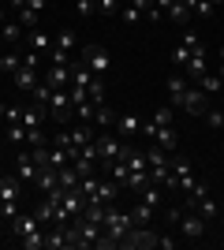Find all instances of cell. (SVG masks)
<instances>
[{
  "instance_id": "obj_7",
  "label": "cell",
  "mask_w": 224,
  "mask_h": 250,
  "mask_svg": "<svg viewBox=\"0 0 224 250\" xmlns=\"http://www.w3.org/2000/svg\"><path fill=\"white\" fill-rule=\"evenodd\" d=\"M0 202L8 206V220L15 213H22L19 209V176H0Z\"/></svg>"
},
{
  "instance_id": "obj_4",
  "label": "cell",
  "mask_w": 224,
  "mask_h": 250,
  "mask_svg": "<svg viewBox=\"0 0 224 250\" xmlns=\"http://www.w3.org/2000/svg\"><path fill=\"white\" fill-rule=\"evenodd\" d=\"M172 183H176V190H183V194H187V190L198 183L191 161H187V157H180V153H172Z\"/></svg>"
},
{
  "instance_id": "obj_16",
  "label": "cell",
  "mask_w": 224,
  "mask_h": 250,
  "mask_svg": "<svg viewBox=\"0 0 224 250\" xmlns=\"http://www.w3.org/2000/svg\"><path fill=\"white\" fill-rule=\"evenodd\" d=\"M26 45H30V52L45 56V52H53V34H45V30H26Z\"/></svg>"
},
{
  "instance_id": "obj_11",
  "label": "cell",
  "mask_w": 224,
  "mask_h": 250,
  "mask_svg": "<svg viewBox=\"0 0 224 250\" xmlns=\"http://www.w3.org/2000/svg\"><path fill=\"white\" fill-rule=\"evenodd\" d=\"M11 228H15V235H19V239H30V235H38V231H41V224H38V217H34V213H15V217H11Z\"/></svg>"
},
{
  "instance_id": "obj_17",
  "label": "cell",
  "mask_w": 224,
  "mask_h": 250,
  "mask_svg": "<svg viewBox=\"0 0 224 250\" xmlns=\"http://www.w3.org/2000/svg\"><path fill=\"white\" fill-rule=\"evenodd\" d=\"M164 19H172L180 30H187V22H191V8H187V0H172V8L164 11Z\"/></svg>"
},
{
  "instance_id": "obj_20",
  "label": "cell",
  "mask_w": 224,
  "mask_h": 250,
  "mask_svg": "<svg viewBox=\"0 0 224 250\" xmlns=\"http://www.w3.org/2000/svg\"><path fill=\"white\" fill-rule=\"evenodd\" d=\"M149 142H153V146H161V149H176V142H180V138H176V131H172V124H168V127H157V135L149 138Z\"/></svg>"
},
{
  "instance_id": "obj_28",
  "label": "cell",
  "mask_w": 224,
  "mask_h": 250,
  "mask_svg": "<svg viewBox=\"0 0 224 250\" xmlns=\"http://www.w3.org/2000/svg\"><path fill=\"white\" fill-rule=\"evenodd\" d=\"M56 179H60V187H79V172H75L71 165H64V168H56Z\"/></svg>"
},
{
  "instance_id": "obj_3",
  "label": "cell",
  "mask_w": 224,
  "mask_h": 250,
  "mask_svg": "<svg viewBox=\"0 0 224 250\" xmlns=\"http://www.w3.org/2000/svg\"><path fill=\"white\" fill-rule=\"evenodd\" d=\"M49 120H56V124H67V120H75L71 90H53V97H49Z\"/></svg>"
},
{
  "instance_id": "obj_38",
  "label": "cell",
  "mask_w": 224,
  "mask_h": 250,
  "mask_svg": "<svg viewBox=\"0 0 224 250\" xmlns=\"http://www.w3.org/2000/svg\"><path fill=\"white\" fill-rule=\"evenodd\" d=\"M120 4H123V0H97V11H101V15H116Z\"/></svg>"
},
{
  "instance_id": "obj_43",
  "label": "cell",
  "mask_w": 224,
  "mask_h": 250,
  "mask_svg": "<svg viewBox=\"0 0 224 250\" xmlns=\"http://www.w3.org/2000/svg\"><path fill=\"white\" fill-rule=\"evenodd\" d=\"M26 8H34V11H45V0H22Z\"/></svg>"
},
{
  "instance_id": "obj_30",
  "label": "cell",
  "mask_w": 224,
  "mask_h": 250,
  "mask_svg": "<svg viewBox=\"0 0 224 250\" xmlns=\"http://www.w3.org/2000/svg\"><path fill=\"white\" fill-rule=\"evenodd\" d=\"M187 8H191V15H198V19H209V15L217 11L209 0H187Z\"/></svg>"
},
{
  "instance_id": "obj_45",
  "label": "cell",
  "mask_w": 224,
  "mask_h": 250,
  "mask_svg": "<svg viewBox=\"0 0 224 250\" xmlns=\"http://www.w3.org/2000/svg\"><path fill=\"white\" fill-rule=\"evenodd\" d=\"M217 75H221V79H224V49H221V71H217Z\"/></svg>"
},
{
  "instance_id": "obj_23",
  "label": "cell",
  "mask_w": 224,
  "mask_h": 250,
  "mask_svg": "<svg viewBox=\"0 0 224 250\" xmlns=\"http://www.w3.org/2000/svg\"><path fill=\"white\" fill-rule=\"evenodd\" d=\"M22 34H26V30H22V26H19V19H15V22H8V19L0 22V38H4V42H8V45H15V42H19V38H22Z\"/></svg>"
},
{
  "instance_id": "obj_8",
  "label": "cell",
  "mask_w": 224,
  "mask_h": 250,
  "mask_svg": "<svg viewBox=\"0 0 224 250\" xmlns=\"http://www.w3.org/2000/svg\"><path fill=\"white\" fill-rule=\"evenodd\" d=\"M71 52H75V34L71 30H56L49 60H53V63H71Z\"/></svg>"
},
{
  "instance_id": "obj_19",
  "label": "cell",
  "mask_w": 224,
  "mask_h": 250,
  "mask_svg": "<svg viewBox=\"0 0 224 250\" xmlns=\"http://www.w3.org/2000/svg\"><path fill=\"white\" fill-rule=\"evenodd\" d=\"M34 187L41 190V194H53V190L60 187V179H56V168H41V172H38V179H34Z\"/></svg>"
},
{
  "instance_id": "obj_12",
  "label": "cell",
  "mask_w": 224,
  "mask_h": 250,
  "mask_svg": "<svg viewBox=\"0 0 224 250\" xmlns=\"http://www.w3.org/2000/svg\"><path fill=\"white\" fill-rule=\"evenodd\" d=\"M112 131H116L123 142H131V138L142 131V120L139 116H131V112H123V116H116V124H112Z\"/></svg>"
},
{
  "instance_id": "obj_40",
  "label": "cell",
  "mask_w": 224,
  "mask_h": 250,
  "mask_svg": "<svg viewBox=\"0 0 224 250\" xmlns=\"http://www.w3.org/2000/svg\"><path fill=\"white\" fill-rule=\"evenodd\" d=\"M149 120H153L157 127H168V124H172V108H157V112L149 116Z\"/></svg>"
},
{
  "instance_id": "obj_34",
  "label": "cell",
  "mask_w": 224,
  "mask_h": 250,
  "mask_svg": "<svg viewBox=\"0 0 224 250\" xmlns=\"http://www.w3.org/2000/svg\"><path fill=\"white\" fill-rule=\"evenodd\" d=\"M8 142H15V146H26V127H22V124H8Z\"/></svg>"
},
{
  "instance_id": "obj_27",
  "label": "cell",
  "mask_w": 224,
  "mask_h": 250,
  "mask_svg": "<svg viewBox=\"0 0 224 250\" xmlns=\"http://www.w3.org/2000/svg\"><path fill=\"white\" fill-rule=\"evenodd\" d=\"M120 19L127 22V26H135V22H142L146 15H142V11H139V8H135V4L127 0V4H120Z\"/></svg>"
},
{
  "instance_id": "obj_9",
  "label": "cell",
  "mask_w": 224,
  "mask_h": 250,
  "mask_svg": "<svg viewBox=\"0 0 224 250\" xmlns=\"http://www.w3.org/2000/svg\"><path fill=\"white\" fill-rule=\"evenodd\" d=\"M101 228H105L108 235L116 239V247H120V239H123V235L131 231V213H120V209H108V213H105V224H101Z\"/></svg>"
},
{
  "instance_id": "obj_41",
  "label": "cell",
  "mask_w": 224,
  "mask_h": 250,
  "mask_svg": "<svg viewBox=\"0 0 224 250\" xmlns=\"http://www.w3.org/2000/svg\"><path fill=\"white\" fill-rule=\"evenodd\" d=\"M131 4H135V8H139V11H142V15H146V11H149V8H153V0H131Z\"/></svg>"
},
{
  "instance_id": "obj_36",
  "label": "cell",
  "mask_w": 224,
  "mask_h": 250,
  "mask_svg": "<svg viewBox=\"0 0 224 250\" xmlns=\"http://www.w3.org/2000/svg\"><path fill=\"white\" fill-rule=\"evenodd\" d=\"M202 120H205L209 127H213V131H221V127H224V108H209V112H205Z\"/></svg>"
},
{
  "instance_id": "obj_21",
  "label": "cell",
  "mask_w": 224,
  "mask_h": 250,
  "mask_svg": "<svg viewBox=\"0 0 224 250\" xmlns=\"http://www.w3.org/2000/svg\"><path fill=\"white\" fill-rule=\"evenodd\" d=\"M139 194H142V202H146V206H153V209H157L161 202H164V194H168V190H164V187H157V183H146V187H142Z\"/></svg>"
},
{
  "instance_id": "obj_10",
  "label": "cell",
  "mask_w": 224,
  "mask_h": 250,
  "mask_svg": "<svg viewBox=\"0 0 224 250\" xmlns=\"http://www.w3.org/2000/svg\"><path fill=\"white\" fill-rule=\"evenodd\" d=\"M180 108H187L191 116H198V120H202V116L209 112V94H205V90H194V86H191V90H187V97H183V104H180Z\"/></svg>"
},
{
  "instance_id": "obj_18",
  "label": "cell",
  "mask_w": 224,
  "mask_h": 250,
  "mask_svg": "<svg viewBox=\"0 0 224 250\" xmlns=\"http://www.w3.org/2000/svg\"><path fill=\"white\" fill-rule=\"evenodd\" d=\"M187 90H191V83H187L183 75H172V79H168V97H172V104H176V108H180V104H183V97H187Z\"/></svg>"
},
{
  "instance_id": "obj_33",
  "label": "cell",
  "mask_w": 224,
  "mask_h": 250,
  "mask_svg": "<svg viewBox=\"0 0 224 250\" xmlns=\"http://www.w3.org/2000/svg\"><path fill=\"white\" fill-rule=\"evenodd\" d=\"M49 97H53V86L49 83H38L30 90V101H38V104H49Z\"/></svg>"
},
{
  "instance_id": "obj_31",
  "label": "cell",
  "mask_w": 224,
  "mask_h": 250,
  "mask_svg": "<svg viewBox=\"0 0 224 250\" xmlns=\"http://www.w3.org/2000/svg\"><path fill=\"white\" fill-rule=\"evenodd\" d=\"M198 90H205V94H217V90H224V79L221 75H202V83H198Z\"/></svg>"
},
{
  "instance_id": "obj_46",
  "label": "cell",
  "mask_w": 224,
  "mask_h": 250,
  "mask_svg": "<svg viewBox=\"0 0 224 250\" xmlns=\"http://www.w3.org/2000/svg\"><path fill=\"white\" fill-rule=\"evenodd\" d=\"M209 4H213V8H221V4H224V0H209Z\"/></svg>"
},
{
  "instance_id": "obj_35",
  "label": "cell",
  "mask_w": 224,
  "mask_h": 250,
  "mask_svg": "<svg viewBox=\"0 0 224 250\" xmlns=\"http://www.w3.org/2000/svg\"><path fill=\"white\" fill-rule=\"evenodd\" d=\"M45 142H49V138H45V131L41 127H26V146H45Z\"/></svg>"
},
{
  "instance_id": "obj_5",
  "label": "cell",
  "mask_w": 224,
  "mask_h": 250,
  "mask_svg": "<svg viewBox=\"0 0 224 250\" xmlns=\"http://www.w3.org/2000/svg\"><path fill=\"white\" fill-rule=\"evenodd\" d=\"M79 60H82V63H86V67H90L94 75H101V79H105V75H108V67H112V56H108V52L101 49V45H82V56H79Z\"/></svg>"
},
{
  "instance_id": "obj_25",
  "label": "cell",
  "mask_w": 224,
  "mask_h": 250,
  "mask_svg": "<svg viewBox=\"0 0 224 250\" xmlns=\"http://www.w3.org/2000/svg\"><path fill=\"white\" fill-rule=\"evenodd\" d=\"M90 124H94V127H112V124H116V112H112V108H108V104L101 101V104H97V112H94V120H90Z\"/></svg>"
},
{
  "instance_id": "obj_44",
  "label": "cell",
  "mask_w": 224,
  "mask_h": 250,
  "mask_svg": "<svg viewBox=\"0 0 224 250\" xmlns=\"http://www.w3.org/2000/svg\"><path fill=\"white\" fill-rule=\"evenodd\" d=\"M0 220H8V206L4 202H0Z\"/></svg>"
},
{
  "instance_id": "obj_47",
  "label": "cell",
  "mask_w": 224,
  "mask_h": 250,
  "mask_svg": "<svg viewBox=\"0 0 224 250\" xmlns=\"http://www.w3.org/2000/svg\"><path fill=\"white\" fill-rule=\"evenodd\" d=\"M11 4H15V8H22V0H11Z\"/></svg>"
},
{
  "instance_id": "obj_2",
  "label": "cell",
  "mask_w": 224,
  "mask_h": 250,
  "mask_svg": "<svg viewBox=\"0 0 224 250\" xmlns=\"http://www.w3.org/2000/svg\"><path fill=\"white\" fill-rule=\"evenodd\" d=\"M157 231H149L146 224H131V231L127 235H123V239H120V247L123 250H149V247H157Z\"/></svg>"
},
{
  "instance_id": "obj_26",
  "label": "cell",
  "mask_w": 224,
  "mask_h": 250,
  "mask_svg": "<svg viewBox=\"0 0 224 250\" xmlns=\"http://www.w3.org/2000/svg\"><path fill=\"white\" fill-rule=\"evenodd\" d=\"M191 209H194V213H202L205 220H213V217H217V202H213V194H202V198L194 202Z\"/></svg>"
},
{
  "instance_id": "obj_29",
  "label": "cell",
  "mask_w": 224,
  "mask_h": 250,
  "mask_svg": "<svg viewBox=\"0 0 224 250\" xmlns=\"http://www.w3.org/2000/svg\"><path fill=\"white\" fill-rule=\"evenodd\" d=\"M19 63H22L19 52H4V56H0V71H4V75H15V71H19Z\"/></svg>"
},
{
  "instance_id": "obj_49",
  "label": "cell",
  "mask_w": 224,
  "mask_h": 250,
  "mask_svg": "<svg viewBox=\"0 0 224 250\" xmlns=\"http://www.w3.org/2000/svg\"><path fill=\"white\" fill-rule=\"evenodd\" d=\"M0 75H4V71H0Z\"/></svg>"
},
{
  "instance_id": "obj_15",
  "label": "cell",
  "mask_w": 224,
  "mask_h": 250,
  "mask_svg": "<svg viewBox=\"0 0 224 250\" xmlns=\"http://www.w3.org/2000/svg\"><path fill=\"white\" fill-rule=\"evenodd\" d=\"M11 83H15V90H26V94H30V90L41 83V79H38V67H26V63H19V71L11 75Z\"/></svg>"
},
{
  "instance_id": "obj_48",
  "label": "cell",
  "mask_w": 224,
  "mask_h": 250,
  "mask_svg": "<svg viewBox=\"0 0 224 250\" xmlns=\"http://www.w3.org/2000/svg\"><path fill=\"white\" fill-rule=\"evenodd\" d=\"M4 108H8V104H0V116H4Z\"/></svg>"
},
{
  "instance_id": "obj_1",
  "label": "cell",
  "mask_w": 224,
  "mask_h": 250,
  "mask_svg": "<svg viewBox=\"0 0 224 250\" xmlns=\"http://www.w3.org/2000/svg\"><path fill=\"white\" fill-rule=\"evenodd\" d=\"M71 228H75V250H86V247H94L97 243V235H101V224H97V220H86L82 213H79V217H71Z\"/></svg>"
},
{
  "instance_id": "obj_22",
  "label": "cell",
  "mask_w": 224,
  "mask_h": 250,
  "mask_svg": "<svg viewBox=\"0 0 224 250\" xmlns=\"http://www.w3.org/2000/svg\"><path fill=\"white\" fill-rule=\"evenodd\" d=\"M15 172H19V179H38V165H34V157H30V153H19Z\"/></svg>"
},
{
  "instance_id": "obj_32",
  "label": "cell",
  "mask_w": 224,
  "mask_h": 250,
  "mask_svg": "<svg viewBox=\"0 0 224 250\" xmlns=\"http://www.w3.org/2000/svg\"><path fill=\"white\" fill-rule=\"evenodd\" d=\"M149 217H153V206H146V202L131 209V224H149Z\"/></svg>"
},
{
  "instance_id": "obj_37",
  "label": "cell",
  "mask_w": 224,
  "mask_h": 250,
  "mask_svg": "<svg viewBox=\"0 0 224 250\" xmlns=\"http://www.w3.org/2000/svg\"><path fill=\"white\" fill-rule=\"evenodd\" d=\"M187 60H191V49H187V45H176V52H172V63H180V67H187Z\"/></svg>"
},
{
  "instance_id": "obj_24",
  "label": "cell",
  "mask_w": 224,
  "mask_h": 250,
  "mask_svg": "<svg viewBox=\"0 0 224 250\" xmlns=\"http://www.w3.org/2000/svg\"><path fill=\"white\" fill-rule=\"evenodd\" d=\"M38 22H41V11H34V8L22 4V8H19V26H22V30H38Z\"/></svg>"
},
{
  "instance_id": "obj_13",
  "label": "cell",
  "mask_w": 224,
  "mask_h": 250,
  "mask_svg": "<svg viewBox=\"0 0 224 250\" xmlns=\"http://www.w3.org/2000/svg\"><path fill=\"white\" fill-rule=\"evenodd\" d=\"M209 71V60H205V49H198V52H191V60H187V83L191 86H198L202 83V75Z\"/></svg>"
},
{
  "instance_id": "obj_14",
  "label": "cell",
  "mask_w": 224,
  "mask_h": 250,
  "mask_svg": "<svg viewBox=\"0 0 224 250\" xmlns=\"http://www.w3.org/2000/svg\"><path fill=\"white\" fill-rule=\"evenodd\" d=\"M45 83L53 86V90H67L71 86V63H53L49 75H45Z\"/></svg>"
},
{
  "instance_id": "obj_39",
  "label": "cell",
  "mask_w": 224,
  "mask_h": 250,
  "mask_svg": "<svg viewBox=\"0 0 224 250\" xmlns=\"http://www.w3.org/2000/svg\"><path fill=\"white\" fill-rule=\"evenodd\" d=\"M75 8H79V15H82V19H90V15H97V0H79Z\"/></svg>"
},
{
  "instance_id": "obj_6",
  "label": "cell",
  "mask_w": 224,
  "mask_h": 250,
  "mask_svg": "<svg viewBox=\"0 0 224 250\" xmlns=\"http://www.w3.org/2000/svg\"><path fill=\"white\" fill-rule=\"evenodd\" d=\"M205 224H209V220H205L202 213H194V209H183L180 220H176V228H180L187 239H202V235H205Z\"/></svg>"
},
{
  "instance_id": "obj_42",
  "label": "cell",
  "mask_w": 224,
  "mask_h": 250,
  "mask_svg": "<svg viewBox=\"0 0 224 250\" xmlns=\"http://www.w3.org/2000/svg\"><path fill=\"white\" fill-rule=\"evenodd\" d=\"M157 247H164V250H172V247H176V239H172V235H161V239H157Z\"/></svg>"
}]
</instances>
